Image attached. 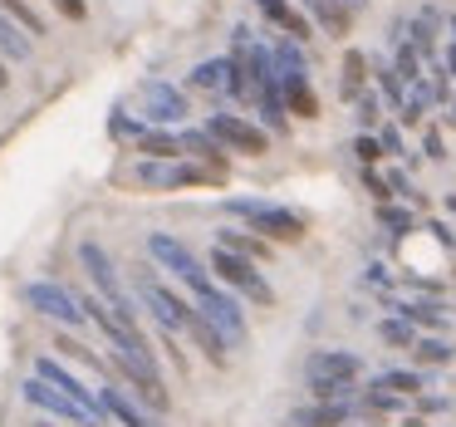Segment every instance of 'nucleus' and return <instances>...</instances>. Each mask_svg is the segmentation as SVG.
<instances>
[{
  "label": "nucleus",
  "instance_id": "nucleus-1",
  "mask_svg": "<svg viewBox=\"0 0 456 427\" xmlns=\"http://www.w3.org/2000/svg\"><path fill=\"white\" fill-rule=\"evenodd\" d=\"M305 378H309V393L319 403H334V398L348 403L354 398V378H358V358L344 354V349H319V354H309Z\"/></svg>",
  "mask_w": 456,
  "mask_h": 427
},
{
  "label": "nucleus",
  "instance_id": "nucleus-2",
  "mask_svg": "<svg viewBox=\"0 0 456 427\" xmlns=\"http://www.w3.org/2000/svg\"><path fill=\"white\" fill-rule=\"evenodd\" d=\"M231 217H246L256 236H275V241H299L305 236V217L289 207H275V201H256V197H231L226 201Z\"/></svg>",
  "mask_w": 456,
  "mask_h": 427
},
{
  "label": "nucleus",
  "instance_id": "nucleus-3",
  "mask_svg": "<svg viewBox=\"0 0 456 427\" xmlns=\"http://www.w3.org/2000/svg\"><path fill=\"white\" fill-rule=\"evenodd\" d=\"M148 256H152V260H162V266H167L172 275H177L182 285L191 290V295H207V290L216 285V280H211V270L201 266V260L191 256V250L182 246L177 236H167V231H152V236H148Z\"/></svg>",
  "mask_w": 456,
  "mask_h": 427
},
{
  "label": "nucleus",
  "instance_id": "nucleus-4",
  "mask_svg": "<svg viewBox=\"0 0 456 427\" xmlns=\"http://www.w3.org/2000/svg\"><path fill=\"white\" fill-rule=\"evenodd\" d=\"M138 300L152 309V319H158L167 334H177V329H191V319H197V305H187L177 290H167L158 275H152V270H138Z\"/></svg>",
  "mask_w": 456,
  "mask_h": 427
},
{
  "label": "nucleus",
  "instance_id": "nucleus-5",
  "mask_svg": "<svg viewBox=\"0 0 456 427\" xmlns=\"http://www.w3.org/2000/svg\"><path fill=\"white\" fill-rule=\"evenodd\" d=\"M79 260H84V270H89V280L99 285V300H109V305L118 309L123 319H138V305H133V295L123 290V280H118V270H113L109 250H103L99 241H84V246H79Z\"/></svg>",
  "mask_w": 456,
  "mask_h": 427
},
{
  "label": "nucleus",
  "instance_id": "nucleus-6",
  "mask_svg": "<svg viewBox=\"0 0 456 427\" xmlns=\"http://www.w3.org/2000/svg\"><path fill=\"white\" fill-rule=\"evenodd\" d=\"M211 270H216L226 285H236L246 300H256V305H275V290L265 285V275H260L246 256H236V250H221L216 246V250H211Z\"/></svg>",
  "mask_w": 456,
  "mask_h": 427
},
{
  "label": "nucleus",
  "instance_id": "nucleus-7",
  "mask_svg": "<svg viewBox=\"0 0 456 427\" xmlns=\"http://www.w3.org/2000/svg\"><path fill=\"white\" fill-rule=\"evenodd\" d=\"M133 177H138L142 187H197V182H221L226 172L191 168V162H182V158H167V162L148 158V162H138V168H133Z\"/></svg>",
  "mask_w": 456,
  "mask_h": 427
},
{
  "label": "nucleus",
  "instance_id": "nucleus-8",
  "mask_svg": "<svg viewBox=\"0 0 456 427\" xmlns=\"http://www.w3.org/2000/svg\"><path fill=\"white\" fill-rule=\"evenodd\" d=\"M197 309H201V319H207V324L221 334V344H226V349L246 344V315H240V305L226 295V290L211 285L207 295H197Z\"/></svg>",
  "mask_w": 456,
  "mask_h": 427
},
{
  "label": "nucleus",
  "instance_id": "nucleus-9",
  "mask_svg": "<svg viewBox=\"0 0 456 427\" xmlns=\"http://www.w3.org/2000/svg\"><path fill=\"white\" fill-rule=\"evenodd\" d=\"M25 305L35 309V315L45 319H60V324H84V300L69 295L64 285H54V280H35V285H25Z\"/></svg>",
  "mask_w": 456,
  "mask_h": 427
},
{
  "label": "nucleus",
  "instance_id": "nucleus-10",
  "mask_svg": "<svg viewBox=\"0 0 456 427\" xmlns=\"http://www.w3.org/2000/svg\"><path fill=\"white\" fill-rule=\"evenodd\" d=\"M207 133L221 143L226 152H246V158H260V152L270 148V138L256 128V123L236 119V113H211L207 119Z\"/></svg>",
  "mask_w": 456,
  "mask_h": 427
},
{
  "label": "nucleus",
  "instance_id": "nucleus-11",
  "mask_svg": "<svg viewBox=\"0 0 456 427\" xmlns=\"http://www.w3.org/2000/svg\"><path fill=\"white\" fill-rule=\"evenodd\" d=\"M138 103H142V119L148 123H182L187 119V94L177 89V84H167V79H148L138 89Z\"/></svg>",
  "mask_w": 456,
  "mask_h": 427
},
{
  "label": "nucleus",
  "instance_id": "nucleus-12",
  "mask_svg": "<svg viewBox=\"0 0 456 427\" xmlns=\"http://www.w3.org/2000/svg\"><path fill=\"white\" fill-rule=\"evenodd\" d=\"M35 378H45V383H54L60 393H69L74 403H79L84 413L94 417V423H103V417H109V407H103V393H94V388H84L79 378H74L69 368L60 364V358H40V364H35Z\"/></svg>",
  "mask_w": 456,
  "mask_h": 427
},
{
  "label": "nucleus",
  "instance_id": "nucleus-13",
  "mask_svg": "<svg viewBox=\"0 0 456 427\" xmlns=\"http://www.w3.org/2000/svg\"><path fill=\"white\" fill-rule=\"evenodd\" d=\"M25 398H30L35 407H45V413L64 417V423H84V427H94V417L84 413V407L74 403L69 393H60L54 383H45V378H30V383H25Z\"/></svg>",
  "mask_w": 456,
  "mask_h": 427
},
{
  "label": "nucleus",
  "instance_id": "nucleus-14",
  "mask_svg": "<svg viewBox=\"0 0 456 427\" xmlns=\"http://www.w3.org/2000/svg\"><path fill=\"white\" fill-rule=\"evenodd\" d=\"M393 309H397V319H407V324H422V329H432V334H442L446 329V305H436V300H393Z\"/></svg>",
  "mask_w": 456,
  "mask_h": 427
},
{
  "label": "nucleus",
  "instance_id": "nucleus-15",
  "mask_svg": "<svg viewBox=\"0 0 456 427\" xmlns=\"http://www.w3.org/2000/svg\"><path fill=\"white\" fill-rule=\"evenodd\" d=\"M270 60H275V79H280V84H299V79H309V64H305V50H299L295 40L275 45V50H270Z\"/></svg>",
  "mask_w": 456,
  "mask_h": 427
},
{
  "label": "nucleus",
  "instance_id": "nucleus-16",
  "mask_svg": "<svg viewBox=\"0 0 456 427\" xmlns=\"http://www.w3.org/2000/svg\"><path fill=\"white\" fill-rule=\"evenodd\" d=\"M348 423V403H314V407H299L295 417H289V427H344Z\"/></svg>",
  "mask_w": 456,
  "mask_h": 427
},
{
  "label": "nucleus",
  "instance_id": "nucleus-17",
  "mask_svg": "<svg viewBox=\"0 0 456 427\" xmlns=\"http://www.w3.org/2000/svg\"><path fill=\"white\" fill-rule=\"evenodd\" d=\"M305 5L329 35H348V25H354V5H344V0H305Z\"/></svg>",
  "mask_w": 456,
  "mask_h": 427
},
{
  "label": "nucleus",
  "instance_id": "nucleus-18",
  "mask_svg": "<svg viewBox=\"0 0 456 427\" xmlns=\"http://www.w3.org/2000/svg\"><path fill=\"white\" fill-rule=\"evenodd\" d=\"M182 152H191V158H201V162H207V168L226 172V162H221V152H226V148H221V143L211 138L207 128H201V133H191V128L182 133Z\"/></svg>",
  "mask_w": 456,
  "mask_h": 427
},
{
  "label": "nucleus",
  "instance_id": "nucleus-19",
  "mask_svg": "<svg viewBox=\"0 0 456 427\" xmlns=\"http://www.w3.org/2000/svg\"><path fill=\"white\" fill-rule=\"evenodd\" d=\"M216 246H221V250H236V256H246V260H265V256H270L265 236H250V231H221Z\"/></svg>",
  "mask_w": 456,
  "mask_h": 427
},
{
  "label": "nucleus",
  "instance_id": "nucleus-20",
  "mask_svg": "<svg viewBox=\"0 0 456 427\" xmlns=\"http://www.w3.org/2000/svg\"><path fill=\"white\" fill-rule=\"evenodd\" d=\"M427 109H432V89H427V79L407 84V99H403V109H397V123H407V128H417Z\"/></svg>",
  "mask_w": 456,
  "mask_h": 427
},
{
  "label": "nucleus",
  "instance_id": "nucleus-21",
  "mask_svg": "<svg viewBox=\"0 0 456 427\" xmlns=\"http://www.w3.org/2000/svg\"><path fill=\"white\" fill-rule=\"evenodd\" d=\"M373 383L387 388V393H397V398H417V393H422V374H412V368H387V374L373 378Z\"/></svg>",
  "mask_w": 456,
  "mask_h": 427
},
{
  "label": "nucleus",
  "instance_id": "nucleus-22",
  "mask_svg": "<svg viewBox=\"0 0 456 427\" xmlns=\"http://www.w3.org/2000/svg\"><path fill=\"white\" fill-rule=\"evenodd\" d=\"M280 89H285V109L289 113H299V119H319V99H314V89H309V79L280 84Z\"/></svg>",
  "mask_w": 456,
  "mask_h": 427
},
{
  "label": "nucleus",
  "instance_id": "nucleus-23",
  "mask_svg": "<svg viewBox=\"0 0 456 427\" xmlns=\"http://www.w3.org/2000/svg\"><path fill=\"white\" fill-rule=\"evenodd\" d=\"M103 407H109V413H113V417H118V423H123V427H152V423H148V417H142V413H138V407H133V403H128V398H123V388H103Z\"/></svg>",
  "mask_w": 456,
  "mask_h": 427
},
{
  "label": "nucleus",
  "instance_id": "nucleus-24",
  "mask_svg": "<svg viewBox=\"0 0 456 427\" xmlns=\"http://www.w3.org/2000/svg\"><path fill=\"white\" fill-rule=\"evenodd\" d=\"M363 70H368V54L348 50L344 54V79H338V94H344V99H358V94H363Z\"/></svg>",
  "mask_w": 456,
  "mask_h": 427
},
{
  "label": "nucleus",
  "instance_id": "nucleus-25",
  "mask_svg": "<svg viewBox=\"0 0 456 427\" xmlns=\"http://www.w3.org/2000/svg\"><path fill=\"white\" fill-rule=\"evenodd\" d=\"M412 354H417V364H422V368H442V364H452V344H446V339H436V334L417 339Z\"/></svg>",
  "mask_w": 456,
  "mask_h": 427
},
{
  "label": "nucleus",
  "instance_id": "nucleus-26",
  "mask_svg": "<svg viewBox=\"0 0 456 427\" xmlns=\"http://www.w3.org/2000/svg\"><path fill=\"white\" fill-rule=\"evenodd\" d=\"M138 152H148V158H158V162L182 158V138H172V133H142V138H138Z\"/></svg>",
  "mask_w": 456,
  "mask_h": 427
},
{
  "label": "nucleus",
  "instance_id": "nucleus-27",
  "mask_svg": "<svg viewBox=\"0 0 456 427\" xmlns=\"http://www.w3.org/2000/svg\"><path fill=\"white\" fill-rule=\"evenodd\" d=\"M0 54H11V60H30V40L15 30L11 15H0Z\"/></svg>",
  "mask_w": 456,
  "mask_h": 427
},
{
  "label": "nucleus",
  "instance_id": "nucleus-28",
  "mask_svg": "<svg viewBox=\"0 0 456 427\" xmlns=\"http://www.w3.org/2000/svg\"><path fill=\"white\" fill-rule=\"evenodd\" d=\"M393 70L403 74V84L427 79V74H422V54H417V45H412V40H397V64H393Z\"/></svg>",
  "mask_w": 456,
  "mask_h": 427
},
{
  "label": "nucleus",
  "instance_id": "nucleus-29",
  "mask_svg": "<svg viewBox=\"0 0 456 427\" xmlns=\"http://www.w3.org/2000/svg\"><path fill=\"white\" fill-rule=\"evenodd\" d=\"M407 40L417 45V54H422V60L432 54V40H436V11H432V5H427V11L412 21V35H407Z\"/></svg>",
  "mask_w": 456,
  "mask_h": 427
},
{
  "label": "nucleus",
  "instance_id": "nucleus-30",
  "mask_svg": "<svg viewBox=\"0 0 456 427\" xmlns=\"http://www.w3.org/2000/svg\"><path fill=\"white\" fill-rule=\"evenodd\" d=\"M0 11L11 15L15 25H25V35H45V21L30 11V5H25V0H0Z\"/></svg>",
  "mask_w": 456,
  "mask_h": 427
},
{
  "label": "nucleus",
  "instance_id": "nucleus-31",
  "mask_svg": "<svg viewBox=\"0 0 456 427\" xmlns=\"http://www.w3.org/2000/svg\"><path fill=\"white\" fill-rule=\"evenodd\" d=\"M378 89L387 94V103H393V109H403V99H407V84H403V74H397L393 64H378Z\"/></svg>",
  "mask_w": 456,
  "mask_h": 427
},
{
  "label": "nucleus",
  "instance_id": "nucleus-32",
  "mask_svg": "<svg viewBox=\"0 0 456 427\" xmlns=\"http://www.w3.org/2000/svg\"><path fill=\"white\" fill-rule=\"evenodd\" d=\"M270 21L280 25V30L289 35V40H309V21L299 11H289V5H280V11H270Z\"/></svg>",
  "mask_w": 456,
  "mask_h": 427
},
{
  "label": "nucleus",
  "instance_id": "nucleus-33",
  "mask_svg": "<svg viewBox=\"0 0 456 427\" xmlns=\"http://www.w3.org/2000/svg\"><path fill=\"white\" fill-rule=\"evenodd\" d=\"M363 407H368V413H403V407H407V398H397V393H387V388H368V393H363Z\"/></svg>",
  "mask_w": 456,
  "mask_h": 427
},
{
  "label": "nucleus",
  "instance_id": "nucleus-34",
  "mask_svg": "<svg viewBox=\"0 0 456 427\" xmlns=\"http://www.w3.org/2000/svg\"><path fill=\"white\" fill-rule=\"evenodd\" d=\"M378 334H383L387 344H397V349H412L417 344V329L407 324V319H383V324H378Z\"/></svg>",
  "mask_w": 456,
  "mask_h": 427
},
{
  "label": "nucleus",
  "instance_id": "nucleus-35",
  "mask_svg": "<svg viewBox=\"0 0 456 427\" xmlns=\"http://www.w3.org/2000/svg\"><path fill=\"white\" fill-rule=\"evenodd\" d=\"M378 221L393 226V236H407V231H412V211H397V207H378Z\"/></svg>",
  "mask_w": 456,
  "mask_h": 427
},
{
  "label": "nucleus",
  "instance_id": "nucleus-36",
  "mask_svg": "<svg viewBox=\"0 0 456 427\" xmlns=\"http://www.w3.org/2000/svg\"><path fill=\"white\" fill-rule=\"evenodd\" d=\"M427 89H432V103H452V74H446V64L427 74Z\"/></svg>",
  "mask_w": 456,
  "mask_h": 427
},
{
  "label": "nucleus",
  "instance_id": "nucleus-37",
  "mask_svg": "<svg viewBox=\"0 0 456 427\" xmlns=\"http://www.w3.org/2000/svg\"><path fill=\"white\" fill-rule=\"evenodd\" d=\"M354 152H358V162H363V168H373V162L383 158V148H378V138H373V133H363V138L354 143Z\"/></svg>",
  "mask_w": 456,
  "mask_h": 427
},
{
  "label": "nucleus",
  "instance_id": "nucleus-38",
  "mask_svg": "<svg viewBox=\"0 0 456 427\" xmlns=\"http://www.w3.org/2000/svg\"><path fill=\"white\" fill-rule=\"evenodd\" d=\"M358 123H363V128H378V99L373 94H358Z\"/></svg>",
  "mask_w": 456,
  "mask_h": 427
},
{
  "label": "nucleus",
  "instance_id": "nucleus-39",
  "mask_svg": "<svg viewBox=\"0 0 456 427\" xmlns=\"http://www.w3.org/2000/svg\"><path fill=\"white\" fill-rule=\"evenodd\" d=\"M54 11H60L64 21H84V15H89V5H84V0H54Z\"/></svg>",
  "mask_w": 456,
  "mask_h": 427
},
{
  "label": "nucleus",
  "instance_id": "nucleus-40",
  "mask_svg": "<svg viewBox=\"0 0 456 427\" xmlns=\"http://www.w3.org/2000/svg\"><path fill=\"white\" fill-rule=\"evenodd\" d=\"M378 148H383V152H403V138H397L393 123H383V128H378Z\"/></svg>",
  "mask_w": 456,
  "mask_h": 427
},
{
  "label": "nucleus",
  "instance_id": "nucleus-41",
  "mask_svg": "<svg viewBox=\"0 0 456 427\" xmlns=\"http://www.w3.org/2000/svg\"><path fill=\"white\" fill-rule=\"evenodd\" d=\"M363 177H368V192H373V197H378V201H387V197H393V192H387V177H378V172H373V168H368V172H363Z\"/></svg>",
  "mask_w": 456,
  "mask_h": 427
},
{
  "label": "nucleus",
  "instance_id": "nucleus-42",
  "mask_svg": "<svg viewBox=\"0 0 456 427\" xmlns=\"http://www.w3.org/2000/svg\"><path fill=\"white\" fill-rule=\"evenodd\" d=\"M363 280H368L373 290H387V285H393V275H387L383 266H368V275H363Z\"/></svg>",
  "mask_w": 456,
  "mask_h": 427
},
{
  "label": "nucleus",
  "instance_id": "nucleus-43",
  "mask_svg": "<svg viewBox=\"0 0 456 427\" xmlns=\"http://www.w3.org/2000/svg\"><path fill=\"white\" fill-rule=\"evenodd\" d=\"M387 187H393L397 197H417V192H412V182H407V172H393V177H387Z\"/></svg>",
  "mask_w": 456,
  "mask_h": 427
},
{
  "label": "nucleus",
  "instance_id": "nucleus-44",
  "mask_svg": "<svg viewBox=\"0 0 456 427\" xmlns=\"http://www.w3.org/2000/svg\"><path fill=\"white\" fill-rule=\"evenodd\" d=\"M427 158H436V162L446 158V148H442V133H427Z\"/></svg>",
  "mask_w": 456,
  "mask_h": 427
},
{
  "label": "nucleus",
  "instance_id": "nucleus-45",
  "mask_svg": "<svg viewBox=\"0 0 456 427\" xmlns=\"http://www.w3.org/2000/svg\"><path fill=\"white\" fill-rule=\"evenodd\" d=\"M442 407H446V398H417V417H422V413H442Z\"/></svg>",
  "mask_w": 456,
  "mask_h": 427
},
{
  "label": "nucleus",
  "instance_id": "nucleus-46",
  "mask_svg": "<svg viewBox=\"0 0 456 427\" xmlns=\"http://www.w3.org/2000/svg\"><path fill=\"white\" fill-rule=\"evenodd\" d=\"M250 5H260V11L270 15V11H280V5H285V0H250Z\"/></svg>",
  "mask_w": 456,
  "mask_h": 427
},
{
  "label": "nucleus",
  "instance_id": "nucleus-47",
  "mask_svg": "<svg viewBox=\"0 0 456 427\" xmlns=\"http://www.w3.org/2000/svg\"><path fill=\"white\" fill-rule=\"evenodd\" d=\"M446 74H452V79H456V45H452V50H446Z\"/></svg>",
  "mask_w": 456,
  "mask_h": 427
},
{
  "label": "nucleus",
  "instance_id": "nucleus-48",
  "mask_svg": "<svg viewBox=\"0 0 456 427\" xmlns=\"http://www.w3.org/2000/svg\"><path fill=\"white\" fill-rule=\"evenodd\" d=\"M0 89H11V74H5V64H0Z\"/></svg>",
  "mask_w": 456,
  "mask_h": 427
},
{
  "label": "nucleus",
  "instance_id": "nucleus-49",
  "mask_svg": "<svg viewBox=\"0 0 456 427\" xmlns=\"http://www.w3.org/2000/svg\"><path fill=\"white\" fill-rule=\"evenodd\" d=\"M403 427H427V423H422V417H407V423H403Z\"/></svg>",
  "mask_w": 456,
  "mask_h": 427
},
{
  "label": "nucleus",
  "instance_id": "nucleus-50",
  "mask_svg": "<svg viewBox=\"0 0 456 427\" xmlns=\"http://www.w3.org/2000/svg\"><path fill=\"white\" fill-rule=\"evenodd\" d=\"M446 211H456V197H446Z\"/></svg>",
  "mask_w": 456,
  "mask_h": 427
},
{
  "label": "nucleus",
  "instance_id": "nucleus-51",
  "mask_svg": "<svg viewBox=\"0 0 456 427\" xmlns=\"http://www.w3.org/2000/svg\"><path fill=\"white\" fill-rule=\"evenodd\" d=\"M446 119H452V123H456V99H452V113H446Z\"/></svg>",
  "mask_w": 456,
  "mask_h": 427
},
{
  "label": "nucleus",
  "instance_id": "nucleus-52",
  "mask_svg": "<svg viewBox=\"0 0 456 427\" xmlns=\"http://www.w3.org/2000/svg\"><path fill=\"white\" fill-rule=\"evenodd\" d=\"M344 5H354V11H358V5H363V0H344Z\"/></svg>",
  "mask_w": 456,
  "mask_h": 427
},
{
  "label": "nucleus",
  "instance_id": "nucleus-53",
  "mask_svg": "<svg viewBox=\"0 0 456 427\" xmlns=\"http://www.w3.org/2000/svg\"><path fill=\"white\" fill-rule=\"evenodd\" d=\"M452 35H456V15H452Z\"/></svg>",
  "mask_w": 456,
  "mask_h": 427
}]
</instances>
